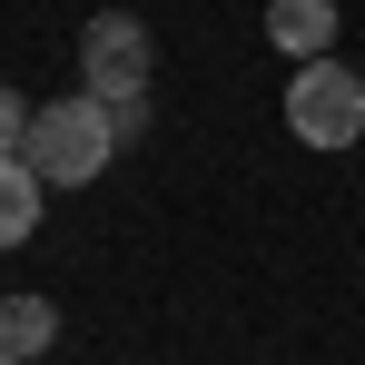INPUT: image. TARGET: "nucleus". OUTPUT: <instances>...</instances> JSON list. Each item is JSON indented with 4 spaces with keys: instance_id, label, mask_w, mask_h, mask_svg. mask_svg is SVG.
Instances as JSON below:
<instances>
[{
    "instance_id": "nucleus-1",
    "label": "nucleus",
    "mask_w": 365,
    "mask_h": 365,
    "mask_svg": "<svg viewBox=\"0 0 365 365\" xmlns=\"http://www.w3.org/2000/svg\"><path fill=\"white\" fill-rule=\"evenodd\" d=\"M20 158H30L50 187H89V178H109V158H119V109H109L99 89L40 99V109H30V138H20Z\"/></svg>"
},
{
    "instance_id": "nucleus-2",
    "label": "nucleus",
    "mask_w": 365,
    "mask_h": 365,
    "mask_svg": "<svg viewBox=\"0 0 365 365\" xmlns=\"http://www.w3.org/2000/svg\"><path fill=\"white\" fill-rule=\"evenodd\" d=\"M287 128H297L306 148H356L365 138V79L346 60H297V79H287Z\"/></svg>"
},
{
    "instance_id": "nucleus-3",
    "label": "nucleus",
    "mask_w": 365,
    "mask_h": 365,
    "mask_svg": "<svg viewBox=\"0 0 365 365\" xmlns=\"http://www.w3.org/2000/svg\"><path fill=\"white\" fill-rule=\"evenodd\" d=\"M148 79H158V40H148V20L99 10V20L79 30V89H99L109 109H128V99H148Z\"/></svg>"
},
{
    "instance_id": "nucleus-4",
    "label": "nucleus",
    "mask_w": 365,
    "mask_h": 365,
    "mask_svg": "<svg viewBox=\"0 0 365 365\" xmlns=\"http://www.w3.org/2000/svg\"><path fill=\"white\" fill-rule=\"evenodd\" d=\"M267 40L287 60H336V0H267Z\"/></svg>"
},
{
    "instance_id": "nucleus-5",
    "label": "nucleus",
    "mask_w": 365,
    "mask_h": 365,
    "mask_svg": "<svg viewBox=\"0 0 365 365\" xmlns=\"http://www.w3.org/2000/svg\"><path fill=\"white\" fill-rule=\"evenodd\" d=\"M60 346V306L50 297H0V365H40Z\"/></svg>"
},
{
    "instance_id": "nucleus-6",
    "label": "nucleus",
    "mask_w": 365,
    "mask_h": 365,
    "mask_svg": "<svg viewBox=\"0 0 365 365\" xmlns=\"http://www.w3.org/2000/svg\"><path fill=\"white\" fill-rule=\"evenodd\" d=\"M40 197H50V178H40L30 158H0V247L40 237Z\"/></svg>"
},
{
    "instance_id": "nucleus-7",
    "label": "nucleus",
    "mask_w": 365,
    "mask_h": 365,
    "mask_svg": "<svg viewBox=\"0 0 365 365\" xmlns=\"http://www.w3.org/2000/svg\"><path fill=\"white\" fill-rule=\"evenodd\" d=\"M20 138H30V99L0 89V158H20Z\"/></svg>"
}]
</instances>
